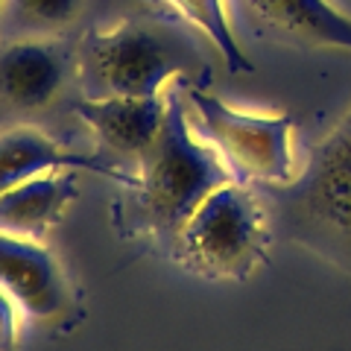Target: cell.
Listing matches in <instances>:
<instances>
[{"mask_svg": "<svg viewBox=\"0 0 351 351\" xmlns=\"http://www.w3.org/2000/svg\"><path fill=\"white\" fill-rule=\"evenodd\" d=\"M53 167H73L88 170L97 176H106L117 184H129L132 173L120 170L117 164L106 161L103 156H88V152H73L47 135L44 129L32 123H18L0 132V193L27 182L29 176L53 170Z\"/></svg>", "mask_w": 351, "mask_h": 351, "instance_id": "cell-10", "label": "cell"}, {"mask_svg": "<svg viewBox=\"0 0 351 351\" xmlns=\"http://www.w3.org/2000/svg\"><path fill=\"white\" fill-rule=\"evenodd\" d=\"M269 243L272 226L258 188L226 182L176 234V258L208 281H246L267 261Z\"/></svg>", "mask_w": 351, "mask_h": 351, "instance_id": "cell-4", "label": "cell"}, {"mask_svg": "<svg viewBox=\"0 0 351 351\" xmlns=\"http://www.w3.org/2000/svg\"><path fill=\"white\" fill-rule=\"evenodd\" d=\"M234 6L261 36L351 50V12L337 0H234Z\"/></svg>", "mask_w": 351, "mask_h": 351, "instance_id": "cell-8", "label": "cell"}, {"mask_svg": "<svg viewBox=\"0 0 351 351\" xmlns=\"http://www.w3.org/2000/svg\"><path fill=\"white\" fill-rule=\"evenodd\" d=\"M88 9V0H3V38H68Z\"/></svg>", "mask_w": 351, "mask_h": 351, "instance_id": "cell-13", "label": "cell"}, {"mask_svg": "<svg viewBox=\"0 0 351 351\" xmlns=\"http://www.w3.org/2000/svg\"><path fill=\"white\" fill-rule=\"evenodd\" d=\"M76 80V44L68 38H3L0 103L15 112H38Z\"/></svg>", "mask_w": 351, "mask_h": 351, "instance_id": "cell-7", "label": "cell"}, {"mask_svg": "<svg viewBox=\"0 0 351 351\" xmlns=\"http://www.w3.org/2000/svg\"><path fill=\"white\" fill-rule=\"evenodd\" d=\"M182 94L196 135L217 149L234 182L252 188H276L295 176L299 164L293 149L295 126L290 114L243 112L191 80H182Z\"/></svg>", "mask_w": 351, "mask_h": 351, "instance_id": "cell-5", "label": "cell"}, {"mask_svg": "<svg viewBox=\"0 0 351 351\" xmlns=\"http://www.w3.org/2000/svg\"><path fill=\"white\" fill-rule=\"evenodd\" d=\"M337 3L343 6V9H348V12H351V0H337Z\"/></svg>", "mask_w": 351, "mask_h": 351, "instance_id": "cell-15", "label": "cell"}, {"mask_svg": "<svg viewBox=\"0 0 351 351\" xmlns=\"http://www.w3.org/2000/svg\"><path fill=\"white\" fill-rule=\"evenodd\" d=\"M269 226L351 278V106L287 184L258 188Z\"/></svg>", "mask_w": 351, "mask_h": 351, "instance_id": "cell-2", "label": "cell"}, {"mask_svg": "<svg viewBox=\"0 0 351 351\" xmlns=\"http://www.w3.org/2000/svg\"><path fill=\"white\" fill-rule=\"evenodd\" d=\"M132 182L112 202L120 237H176L214 188L234 182L211 144L196 135L184 106L182 80L167 91V117L158 138L141 156Z\"/></svg>", "mask_w": 351, "mask_h": 351, "instance_id": "cell-1", "label": "cell"}, {"mask_svg": "<svg viewBox=\"0 0 351 351\" xmlns=\"http://www.w3.org/2000/svg\"><path fill=\"white\" fill-rule=\"evenodd\" d=\"M73 114L94 132L108 152L138 161L164 126L167 91L152 97H103V100L82 97L73 103Z\"/></svg>", "mask_w": 351, "mask_h": 351, "instance_id": "cell-9", "label": "cell"}, {"mask_svg": "<svg viewBox=\"0 0 351 351\" xmlns=\"http://www.w3.org/2000/svg\"><path fill=\"white\" fill-rule=\"evenodd\" d=\"M0 12H3V0H0Z\"/></svg>", "mask_w": 351, "mask_h": 351, "instance_id": "cell-16", "label": "cell"}, {"mask_svg": "<svg viewBox=\"0 0 351 351\" xmlns=\"http://www.w3.org/2000/svg\"><path fill=\"white\" fill-rule=\"evenodd\" d=\"M144 3L161 9L170 18L184 21L191 29L202 32V36L214 44L223 56V64L228 73H252L255 64L240 47V41L232 29V18H228L226 0H144Z\"/></svg>", "mask_w": 351, "mask_h": 351, "instance_id": "cell-12", "label": "cell"}, {"mask_svg": "<svg viewBox=\"0 0 351 351\" xmlns=\"http://www.w3.org/2000/svg\"><path fill=\"white\" fill-rule=\"evenodd\" d=\"M80 196L73 167H53L0 193V232L44 240L56 228L68 205Z\"/></svg>", "mask_w": 351, "mask_h": 351, "instance_id": "cell-11", "label": "cell"}, {"mask_svg": "<svg viewBox=\"0 0 351 351\" xmlns=\"http://www.w3.org/2000/svg\"><path fill=\"white\" fill-rule=\"evenodd\" d=\"M18 304L0 287V351H18Z\"/></svg>", "mask_w": 351, "mask_h": 351, "instance_id": "cell-14", "label": "cell"}, {"mask_svg": "<svg viewBox=\"0 0 351 351\" xmlns=\"http://www.w3.org/2000/svg\"><path fill=\"white\" fill-rule=\"evenodd\" d=\"M0 287L38 322L71 328L85 316L80 287L41 240L0 232Z\"/></svg>", "mask_w": 351, "mask_h": 351, "instance_id": "cell-6", "label": "cell"}, {"mask_svg": "<svg viewBox=\"0 0 351 351\" xmlns=\"http://www.w3.org/2000/svg\"><path fill=\"white\" fill-rule=\"evenodd\" d=\"M202 56L176 24L120 21L76 41V85L88 100L164 94L170 80L196 76Z\"/></svg>", "mask_w": 351, "mask_h": 351, "instance_id": "cell-3", "label": "cell"}]
</instances>
